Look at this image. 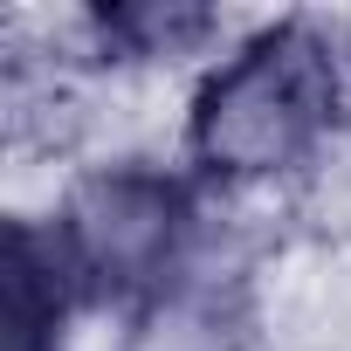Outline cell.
<instances>
[{"label":"cell","mask_w":351,"mask_h":351,"mask_svg":"<svg viewBox=\"0 0 351 351\" xmlns=\"http://www.w3.org/2000/svg\"><path fill=\"white\" fill-rule=\"evenodd\" d=\"M351 117V42L324 21H276L234 42L193 90L186 158L207 186H255L310 165Z\"/></svg>","instance_id":"obj_1"},{"label":"cell","mask_w":351,"mask_h":351,"mask_svg":"<svg viewBox=\"0 0 351 351\" xmlns=\"http://www.w3.org/2000/svg\"><path fill=\"white\" fill-rule=\"evenodd\" d=\"M56 255L83 296V310H124L193 282L200 248V180L165 165H104L69 186V200L49 214Z\"/></svg>","instance_id":"obj_2"},{"label":"cell","mask_w":351,"mask_h":351,"mask_svg":"<svg viewBox=\"0 0 351 351\" xmlns=\"http://www.w3.org/2000/svg\"><path fill=\"white\" fill-rule=\"evenodd\" d=\"M83 310L49 221H14L8 228V351H56L62 324Z\"/></svg>","instance_id":"obj_3"},{"label":"cell","mask_w":351,"mask_h":351,"mask_svg":"<svg viewBox=\"0 0 351 351\" xmlns=\"http://www.w3.org/2000/svg\"><path fill=\"white\" fill-rule=\"evenodd\" d=\"M241 344H248L241 310L200 276L158 303H145L131 317V337H124V351H241Z\"/></svg>","instance_id":"obj_4"},{"label":"cell","mask_w":351,"mask_h":351,"mask_svg":"<svg viewBox=\"0 0 351 351\" xmlns=\"http://www.w3.org/2000/svg\"><path fill=\"white\" fill-rule=\"evenodd\" d=\"M83 28H90L97 56L152 62V56H180L200 35H214V14H200V8H97Z\"/></svg>","instance_id":"obj_5"}]
</instances>
